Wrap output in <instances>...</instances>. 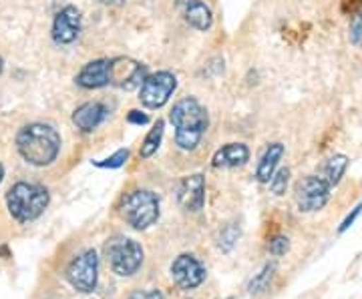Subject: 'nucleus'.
Listing matches in <instances>:
<instances>
[{
	"mask_svg": "<svg viewBox=\"0 0 362 299\" xmlns=\"http://www.w3.org/2000/svg\"><path fill=\"white\" fill-rule=\"evenodd\" d=\"M16 149L28 165L47 167L54 163V159L61 153V135L52 125L30 123L18 130Z\"/></svg>",
	"mask_w": 362,
	"mask_h": 299,
	"instance_id": "f257e3e1",
	"label": "nucleus"
},
{
	"mask_svg": "<svg viewBox=\"0 0 362 299\" xmlns=\"http://www.w3.org/2000/svg\"><path fill=\"white\" fill-rule=\"evenodd\" d=\"M169 121L175 127V145L181 151H194L207 130V111L194 97H185L173 104Z\"/></svg>",
	"mask_w": 362,
	"mask_h": 299,
	"instance_id": "f03ea898",
	"label": "nucleus"
},
{
	"mask_svg": "<svg viewBox=\"0 0 362 299\" xmlns=\"http://www.w3.org/2000/svg\"><path fill=\"white\" fill-rule=\"evenodd\" d=\"M51 195L42 185L18 181L6 193V205L14 219L18 223H30L39 219L49 207Z\"/></svg>",
	"mask_w": 362,
	"mask_h": 299,
	"instance_id": "7ed1b4c3",
	"label": "nucleus"
},
{
	"mask_svg": "<svg viewBox=\"0 0 362 299\" xmlns=\"http://www.w3.org/2000/svg\"><path fill=\"white\" fill-rule=\"evenodd\" d=\"M105 257L113 274L119 277H131L141 269L143 248L135 239L115 235L105 243Z\"/></svg>",
	"mask_w": 362,
	"mask_h": 299,
	"instance_id": "20e7f679",
	"label": "nucleus"
},
{
	"mask_svg": "<svg viewBox=\"0 0 362 299\" xmlns=\"http://www.w3.org/2000/svg\"><path fill=\"white\" fill-rule=\"evenodd\" d=\"M121 217L137 231L149 229L159 219V197L147 189L133 191L121 203Z\"/></svg>",
	"mask_w": 362,
	"mask_h": 299,
	"instance_id": "39448f33",
	"label": "nucleus"
},
{
	"mask_svg": "<svg viewBox=\"0 0 362 299\" xmlns=\"http://www.w3.org/2000/svg\"><path fill=\"white\" fill-rule=\"evenodd\" d=\"M66 279L81 293L95 291L99 281V257L93 249H87L66 269Z\"/></svg>",
	"mask_w": 362,
	"mask_h": 299,
	"instance_id": "423d86ee",
	"label": "nucleus"
},
{
	"mask_svg": "<svg viewBox=\"0 0 362 299\" xmlns=\"http://www.w3.org/2000/svg\"><path fill=\"white\" fill-rule=\"evenodd\" d=\"M330 185L322 175H308L306 179L296 185V203L302 213H314L328 203L330 199Z\"/></svg>",
	"mask_w": 362,
	"mask_h": 299,
	"instance_id": "0eeeda50",
	"label": "nucleus"
},
{
	"mask_svg": "<svg viewBox=\"0 0 362 299\" xmlns=\"http://www.w3.org/2000/svg\"><path fill=\"white\" fill-rule=\"evenodd\" d=\"M177 89V78L168 71H161L156 75L143 80L141 89H139V101H141L147 109H159L168 103L171 94Z\"/></svg>",
	"mask_w": 362,
	"mask_h": 299,
	"instance_id": "6e6552de",
	"label": "nucleus"
},
{
	"mask_svg": "<svg viewBox=\"0 0 362 299\" xmlns=\"http://www.w3.org/2000/svg\"><path fill=\"white\" fill-rule=\"evenodd\" d=\"M171 279L180 289L189 291L206 281V267L197 257L183 253L171 263Z\"/></svg>",
	"mask_w": 362,
	"mask_h": 299,
	"instance_id": "1a4fd4ad",
	"label": "nucleus"
},
{
	"mask_svg": "<svg viewBox=\"0 0 362 299\" xmlns=\"http://www.w3.org/2000/svg\"><path fill=\"white\" fill-rule=\"evenodd\" d=\"M177 201L181 209L185 211H192V213L202 211L206 203V177L199 173L183 177L177 187Z\"/></svg>",
	"mask_w": 362,
	"mask_h": 299,
	"instance_id": "9d476101",
	"label": "nucleus"
},
{
	"mask_svg": "<svg viewBox=\"0 0 362 299\" xmlns=\"http://www.w3.org/2000/svg\"><path fill=\"white\" fill-rule=\"evenodd\" d=\"M75 80L83 89H101L107 85H113V59L90 61L78 71Z\"/></svg>",
	"mask_w": 362,
	"mask_h": 299,
	"instance_id": "9b49d317",
	"label": "nucleus"
},
{
	"mask_svg": "<svg viewBox=\"0 0 362 299\" xmlns=\"http://www.w3.org/2000/svg\"><path fill=\"white\" fill-rule=\"evenodd\" d=\"M81 32V13L75 6H65L54 16L52 23V40L57 44H71L75 42Z\"/></svg>",
	"mask_w": 362,
	"mask_h": 299,
	"instance_id": "f8f14e48",
	"label": "nucleus"
},
{
	"mask_svg": "<svg viewBox=\"0 0 362 299\" xmlns=\"http://www.w3.org/2000/svg\"><path fill=\"white\" fill-rule=\"evenodd\" d=\"M145 66L129 61V59H113V85L121 89H135L141 87L145 80Z\"/></svg>",
	"mask_w": 362,
	"mask_h": 299,
	"instance_id": "ddd939ff",
	"label": "nucleus"
},
{
	"mask_svg": "<svg viewBox=\"0 0 362 299\" xmlns=\"http://www.w3.org/2000/svg\"><path fill=\"white\" fill-rule=\"evenodd\" d=\"M250 159V149L244 143H228L216 151L211 165L216 169H233L246 165Z\"/></svg>",
	"mask_w": 362,
	"mask_h": 299,
	"instance_id": "4468645a",
	"label": "nucleus"
},
{
	"mask_svg": "<svg viewBox=\"0 0 362 299\" xmlns=\"http://www.w3.org/2000/svg\"><path fill=\"white\" fill-rule=\"evenodd\" d=\"M105 118H107V109L97 101H90V103L81 104L73 113V125L83 133H90L97 129Z\"/></svg>",
	"mask_w": 362,
	"mask_h": 299,
	"instance_id": "2eb2a0df",
	"label": "nucleus"
},
{
	"mask_svg": "<svg viewBox=\"0 0 362 299\" xmlns=\"http://www.w3.org/2000/svg\"><path fill=\"white\" fill-rule=\"evenodd\" d=\"M282 157H284V145L272 143L259 159L258 169H256V179L259 183H270L274 173L278 169V163L282 161Z\"/></svg>",
	"mask_w": 362,
	"mask_h": 299,
	"instance_id": "dca6fc26",
	"label": "nucleus"
},
{
	"mask_svg": "<svg viewBox=\"0 0 362 299\" xmlns=\"http://www.w3.org/2000/svg\"><path fill=\"white\" fill-rule=\"evenodd\" d=\"M185 20L194 28L202 30V32L209 30L211 25H214L211 11H209V6H207L206 2H202V0H187L185 2Z\"/></svg>",
	"mask_w": 362,
	"mask_h": 299,
	"instance_id": "f3484780",
	"label": "nucleus"
},
{
	"mask_svg": "<svg viewBox=\"0 0 362 299\" xmlns=\"http://www.w3.org/2000/svg\"><path fill=\"white\" fill-rule=\"evenodd\" d=\"M346 167H349V157L346 155L330 157V159L326 161V165H324L322 177L328 181L330 187H334V185L340 183V179H342V175H344Z\"/></svg>",
	"mask_w": 362,
	"mask_h": 299,
	"instance_id": "a211bd4d",
	"label": "nucleus"
},
{
	"mask_svg": "<svg viewBox=\"0 0 362 299\" xmlns=\"http://www.w3.org/2000/svg\"><path fill=\"white\" fill-rule=\"evenodd\" d=\"M163 129H165V123L163 121H157L156 125H153V129L147 133L145 141L141 143V151H139L141 159H149L159 149L161 139H163Z\"/></svg>",
	"mask_w": 362,
	"mask_h": 299,
	"instance_id": "6ab92c4d",
	"label": "nucleus"
},
{
	"mask_svg": "<svg viewBox=\"0 0 362 299\" xmlns=\"http://www.w3.org/2000/svg\"><path fill=\"white\" fill-rule=\"evenodd\" d=\"M127 159H129V151H127V149H119V151L113 153L109 159L97 161L95 165L101 167V169H119V167H123V165L127 163Z\"/></svg>",
	"mask_w": 362,
	"mask_h": 299,
	"instance_id": "aec40b11",
	"label": "nucleus"
},
{
	"mask_svg": "<svg viewBox=\"0 0 362 299\" xmlns=\"http://www.w3.org/2000/svg\"><path fill=\"white\" fill-rule=\"evenodd\" d=\"M288 181H290V169H278L274 173L270 181V189L274 195H284L288 189Z\"/></svg>",
	"mask_w": 362,
	"mask_h": 299,
	"instance_id": "412c9836",
	"label": "nucleus"
},
{
	"mask_svg": "<svg viewBox=\"0 0 362 299\" xmlns=\"http://www.w3.org/2000/svg\"><path fill=\"white\" fill-rule=\"evenodd\" d=\"M272 275H274V265H266V267H264V271H262L256 279H252V283H250V291H252V293L264 291V289L268 287V281L272 279Z\"/></svg>",
	"mask_w": 362,
	"mask_h": 299,
	"instance_id": "4be33fe9",
	"label": "nucleus"
},
{
	"mask_svg": "<svg viewBox=\"0 0 362 299\" xmlns=\"http://www.w3.org/2000/svg\"><path fill=\"white\" fill-rule=\"evenodd\" d=\"M268 249H270L272 255H276V257H282L286 251L290 249V239H288V237H284V235H276L274 239H270Z\"/></svg>",
	"mask_w": 362,
	"mask_h": 299,
	"instance_id": "5701e85b",
	"label": "nucleus"
},
{
	"mask_svg": "<svg viewBox=\"0 0 362 299\" xmlns=\"http://www.w3.org/2000/svg\"><path fill=\"white\" fill-rule=\"evenodd\" d=\"M238 235H240V231L235 227H228L220 237V248L223 251H230L235 245V241H238Z\"/></svg>",
	"mask_w": 362,
	"mask_h": 299,
	"instance_id": "b1692460",
	"label": "nucleus"
},
{
	"mask_svg": "<svg viewBox=\"0 0 362 299\" xmlns=\"http://www.w3.org/2000/svg\"><path fill=\"white\" fill-rule=\"evenodd\" d=\"M362 213V203L361 205H358V207H354L352 209V213H350L349 217H346V219H344V221H342V225H340V227H338V231H340V233H344V231H346V229H349L350 225H352V223L356 221V217H358V215H361Z\"/></svg>",
	"mask_w": 362,
	"mask_h": 299,
	"instance_id": "393cba45",
	"label": "nucleus"
},
{
	"mask_svg": "<svg viewBox=\"0 0 362 299\" xmlns=\"http://www.w3.org/2000/svg\"><path fill=\"white\" fill-rule=\"evenodd\" d=\"M129 299H163V295L157 289H143V291H135Z\"/></svg>",
	"mask_w": 362,
	"mask_h": 299,
	"instance_id": "a878e982",
	"label": "nucleus"
},
{
	"mask_svg": "<svg viewBox=\"0 0 362 299\" xmlns=\"http://www.w3.org/2000/svg\"><path fill=\"white\" fill-rule=\"evenodd\" d=\"M127 121H129V123H135V125H147V123H149V117H147L145 113H141V111H131Z\"/></svg>",
	"mask_w": 362,
	"mask_h": 299,
	"instance_id": "bb28decb",
	"label": "nucleus"
},
{
	"mask_svg": "<svg viewBox=\"0 0 362 299\" xmlns=\"http://www.w3.org/2000/svg\"><path fill=\"white\" fill-rule=\"evenodd\" d=\"M354 40H356V42H362V18L354 25Z\"/></svg>",
	"mask_w": 362,
	"mask_h": 299,
	"instance_id": "cd10ccee",
	"label": "nucleus"
},
{
	"mask_svg": "<svg viewBox=\"0 0 362 299\" xmlns=\"http://www.w3.org/2000/svg\"><path fill=\"white\" fill-rule=\"evenodd\" d=\"M101 4H107V6H121L125 0H99Z\"/></svg>",
	"mask_w": 362,
	"mask_h": 299,
	"instance_id": "c85d7f7f",
	"label": "nucleus"
},
{
	"mask_svg": "<svg viewBox=\"0 0 362 299\" xmlns=\"http://www.w3.org/2000/svg\"><path fill=\"white\" fill-rule=\"evenodd\" d=\"M2 179H4V167L0 165V183H2Z\"/></svg>",
	"mask_w": 362,
	"mask_h": 299,
	"instance_id": "c756f323",
	"label": "nucleus"
},
{
	"mask_svg": "<svg viewBox=\"0 0 362 299\" xmlns=\"http://www.w3.org/2000/svg\"><path fill=\"white\" fill-rule=\"evenodd\" d=\"M2 68H4V63H2V59H0V73H2Z\"/></svg>",
	"mask_w": 362,
	"mask_h": 299,
	"instance_id": "7c9ffc66",
	"label": "nucleus"
}]
</instances>
